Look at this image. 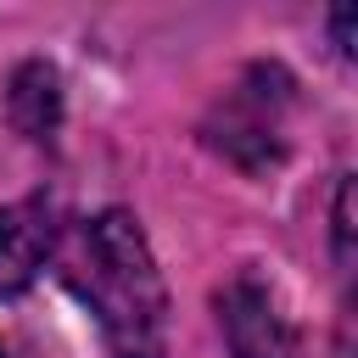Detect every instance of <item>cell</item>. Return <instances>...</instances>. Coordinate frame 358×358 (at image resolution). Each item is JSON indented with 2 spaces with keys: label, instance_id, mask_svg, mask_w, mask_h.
<instances>
[{
  "label": "cell",
  "instance_id": "cell-1",
  "mask_svg": "<svg viewBox=\"0 0 358 358\" xmlns=\"http://www.w3.org/2000/svg\"><path fill=\"white\" fill-rule=\"evenodd\" d=\"M62 280L95 313L112 358H162L168 291L140 224L123 207H106L73 229V241L62 246Z\"/></svg>",
  "mask_w": 358,
  "mask_h": 358
},
{
  "label": "cell",
  "instance_id": "cell-2",
  "mask_svg": "<svg viewBox=\"0 0 358 358\" xmlns=\"http://www.w3.org/2000/svg\"><path fill=\"white\" fill-rule=\"evenodd\" d=\"M218 319L235 358H296V324L263 280L252 274L229 280L218 291Z\"/></svg>",
  "mask_w": 358,
  "mask_h": 358
},
{
  "label": "cell",
  "instance_id": "cell-3",
  "mask_svg": "<svg viewBox=\"0 0 358 358\" xmlns=\"http://www.w3.org/2000/svg\"><path fill=\"white\" fill-rule=\"evenodd\" d=\"M50 252H56V213H50V201L34 196V201H17V207H0V302L22 296Z\"/></svg>",
  "mask_w": 358,
  "mask_h": 358
},
{
  "label": "cell",
  "instance_id": "cell-4",
  "mask_svg": "<svg viewBox=\"0 0 358 358\" xmlns=\"http://www.w3.org/2000/svg\"><path fill=\"white\" fill-rule=\"evenodd\" d=\"M11 117H17V129L34 134V140H45V134L56 129V73H50V67L28 62V67L17 73V84H11Z\"/></svg>",
  "mask_w": 358,
  "mask_h": 358
}]
</instances>
